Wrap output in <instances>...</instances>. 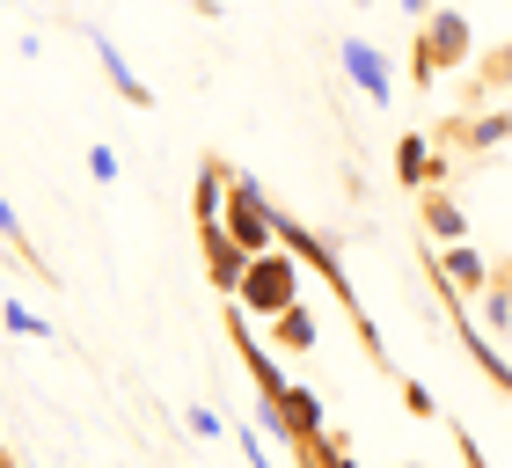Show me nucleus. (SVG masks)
<instances>
[{"label": "nucleus", "instance_id": "f257e3e1", "mask_svg": "<svg viewBox=\"0 0 512 468\" xmlns=\"http://www.w3.org/2000/svg\"><path fill=\"white\" fill-rule=\"evenodd\" d=\"M220 234H227V242H235V249L249 256V264H256V256H271V249H278V205H271L264 191H256L249 176H235V183H227Z\"/></svg>", "mask_w": 512, "mask_h": 468}, {"label": "nucleus", "instance_id": "f03ea898", "mask_svg": "<svg viewBox=\"0 0 512 468\" xmlns=\"http://www.w3.org/2000/svg\"><path fill=\"white\" fill-rule=\"evenodd\" d=\"M476 52V30H469V15H454V8H432V22H417V88H432L439 74H454V66H469Z\"/></svg>", "mask_w": 512, "mask_h": 468}, {"label": "nucleus", "instance_id": "7ed1b4c3", "mask_svg": "<svg viewBox=\"0 0 512 468\" xmlns=\"http://www.w3.org/2000/svg\"><path fill=\"white\" fill-rule=\"evenodd\" d=\"M235 308L242 315H286V308H300V264L286 249H271V256H256V264L242 271V293H235Z\"/></svg>", "mask_w": 512, "mask_h": 468}, {"label": "nucleus", "instance_id": "20e7f679", "mask_svg": "<svg viewBox=\"0 0 512 468\" xmlns=\"http://www.w3.org/2000/svg\"><path fill=\"white\" fill-rule=\"evenodd\" d=\"M337 59H344V74H352L359 96H374V110L395 96V81H388V59H381V44H366V37H337Z\"/></svg>", "mask_w": 512, "mask_h": 468}, {"label": "nucleus", "instance_id": "39448f33", "mask_svg": "<svg viewBox=\"0 0 512 468\" xmlns=\"http://www.w3.org/2000/svg\"><path fill=\"white\" fill-rule=\"evenodd\" d=\"M81 37H88V44L103 52V74H110V88H118V96H125L132 110H154V88H147V81H139L132 66H125V52L110 44V30H103V22H81Z\"/></svg>", "mask_w": 512, "mask_h": 468}, {"label": "nucleus", "instance_id": "423d86ee", "mask_svg": "<svg viewBox=\"0 0 512 468\" xmlns=\"http://www.w3.org/2000/svg\"><path fill=\"white\" fill-rule=\"evenodd\" d=\"M439 286H447L454 300H476L483 286H491V264H483L469 242H454V249H439Z\"/></svg>", "mask_w": 512, "mask_h": 468}, {"label": "nucleus", "instance_id": "0eeeda50", "mask_svg": "<svg viewBox=\"0 0 512 468\" xmlns=\"http://www.w3.org/2000/svg\"><path fill=\"white\" fill-rule=\"evenodd\" d=\"M227 183H235V169H227V161H198V191H191L198 234H213V227H220V213H227Z\"/></svg>", "mask_w": 512, "mask_h": 468}, {"label": "nucleus", "instance_id": "6e6552de", "mask_svg": "<svg viewBox=\"0 0 512 468\" xmlns=\"http://www.w3.org/2000/svg\"><path fill=\"white\" fill-rule=\"evenodd\" d=\"M454 330H461V344H469V351H476V366H483V373H491V381H498V388L512 395V359H505V351H498L491 337H483V330H476V315H469V300H454Z\"/></svg>", "mask_w": 512, "mask_h": 468}, {"label": "nucleus", "instance_id": "1a4fd4ad", "mask_svg": "<svg viewBox=\"0 0 512 468\" xmlns=\"http://www.w3.org/2000/svg\"><path fill=\"white\" fill-rule=\"evenodd\" d=\"M322 417H330V410H322L315 388H286V432H293V454L308 447V439H322Z\"/></svg>", "mask_w": 512, "mask_h": 468}, {"label": "nucleus", "instance_id": "9d476101", "mask_svg": "<svg viewBox=\"0 0 512 468\" xmlns=\"http://www.w3.org/2000/svg\"><path fill=\"white\" fill-rule=\"evenodd\" d=\"M205 271H213V286H220V293H242L249 256H242V249H235V242H227V234L213 227V234H205Z\"/></svg>", "mask_w": 512, "mask_h": 468}, {"label": "nucleus", "instance_id": "9b49d317", "mask_svg": "<svg viewBox=\"0 0 512 468\" xmlns=\"http://www.w3.org/2000/svg\"><path fill=\"white\" fill-rule=\"evenodd\" d=\"M395 169H403V183H417V191H425V183H439V147L425 132H403V147H395Z\"/></svg>", "mask_w": 512, "mask_h": 468}, {"label": "nucleus", "instance_id": "f8f14e48", "mask_svg": "<svg viewBox=\"0 0 512 468\" xmlns=\"http://www.w3.org/2000/svg\"><path fill=\"white\" fill-rule=\"evenodd\" d=\"M417 205H425V227H432V234H439V242H447V249L461 242V234H469V213H461V205H454L447 191H425Z\"/></svg>", "mask_w": 512, "mask_h": 468}, {"label": "nucleus", "instance_id": "ddd939ff", "mask_svg": "<svg viewBox=\"0 0 512 468\" xmlns=\"http://www.w3.org/2000/svg\"><path fill=\"white\" fill-rule=\"evenodd\" d=\"M447 139H461V147H505V139H512V117H505V110L461 117V125H447Z\"/></svg>", "mask_w": 512, "mask_h": 468}, {"label": "nucleus", "instance_id": "4468645a", "mask_svg": "<svg viewBox=\"0 0 512 468\" xmlns=\"http://www.w3.org/2000/svg\"><path fill=\"white\" fill-rule=\"evenodd\" d=\"M271 344H278V351H315V308H308V300L271 322Z\"/></svg>", "mask_w": 512, "mask_h": 468}, {"label": "nucleus", "instance_id": "2eb2a0df", "mask_svg": "<svg viewBox=\"0 0 512 468\" xmlns=\"http://www.w3.org/2000/svg\"><path fill=\"white\" fill-rule=\"evenodd\" d=\"M0 322H8V330L15 337H30V344H52L59 330H52V322H44L37 308H22V300H8V308H0Z\"/></svg>", "mask_w": 512, "mask_h": 468}, {"label": "nucleus", "instance_id": "dca6fc26", "mask_svg": "<svg viewBox=\"0 0 512 468\" xmlns=\"http://www.w3.org/2000/svg\"><path fill=\"white\" fill-rule=\"evenodd\" d=\"M476 308H483V315H491V344H498V330H512V293H505V286H498V278H491V286H483V293H476Z\"/></svg>", "mask_w": 512, "mask_h": 468}, {"label": "nucleus", "instance_id": "f3484780", "mask_svg": "<svg viewBox=\"0 0 512 468\" xmlns=\"http://www.w3.org/2000/svg\"><path fill=\"white\" fill-rule=\"evenodd\" d=\"M88 176H96V183H118V176H125V154L110 147V139H96V147H88Z\"/></svg>", "mask_w": 512, "mask_h": 468}, {"label": "nucleus", "instance_id": "a211bd4d", "mask_svg": "<svg viewBox=\"0 0 512 468\" xmlns=\"http://www.w3.org/2000/svg\"><path fill=\"white\" fill-rule=\"evenodd\" d=\"M0 242H15V249H22V264H37V256H30V234H22V213H15L8 198H0Z\"/></svg>", "mask_w": 512, "mask_h": 468}, {"label": "nucleus", "instance_id": "6ab92c4d", "mask_svg": "<svg viewBox=\"0 0 512 468\" xmlns=\"http://www.w3.org/2000/svg\"><path fill=\"white\" fill-rule=\"evenodd\" d=\"M403 410L410 417H432V388L425 381H403Z\"/></svg>", "mask_w": 512, "mask_h": 468}, {"label": "nucleus", "instance_id": "aec40b11", "mask_svg": "<svg viewBox=\"0 0 512 468\" xmlns=\"http://www.w3.org/2000/svg\"><path fill=\"white\" fill-rule=\"evenodd\" d=\"M235 447L249 454V468H271V454H264V447H256V425H242V432H235Z\"/></svg>", "mask_w": 512, "mask_h": 468}, {"label": "nucleus", "instance_id": "412c9836", "mask_svg": "<svg viewBox=\"0 0 512 468\" xmlns=\"http://www.w3.org/2000/svg\"><path fill=\"white\" fill-rule=\"evenodd\" d=\"M191 425H198V439H220L227 417H220V410H191Z\"/></svg>", "mask_w": 512, "mask_h": 468}, {"label": "nucleus", "instance_id": "4be33fe9", "mask_svg": "<svg viewBox=\"0 0 512 468\" xmlns=\"http://www.w3.org/2000/svg\"><path fill=\"white\" fill-rule=\"evenodd\" d=\"M498 81H512V44H505V52H498L491 66H483V88H498Z\"/></svg>", "mask_w": 512, "mask_h": 468}, {"label": "nucleus", "instance_id": "5701e85b", "mask_svg": "<svg viewBox=\"0 0 512 468\" xmlns=\"http://www.w3.org/2000/svg\"><path fill=\"white\" fill-rule=\"evenodd\" d=\"M498 286H505V293H512V271H505V278H498Z\"/></svg>", "mask_w": 512, "mask_h": 468}]
</instances>
